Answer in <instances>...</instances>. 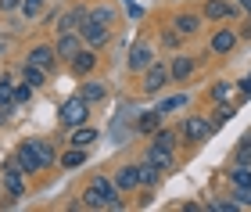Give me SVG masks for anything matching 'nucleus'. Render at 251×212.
Listing matches in <instances>:
<instances>
[{"mask_svg": "<svg viewBox=\"0 0 251 212\" xmlns=\"http://www.w3.org/2000/svg\"><path fill=\"white\" fill-rule=\"evenodd\" d=\"M86 119H90V105H86L79 94L68 97V101H61V108H58V122H61V126L75 130V126H83Z\"/></svg>", "mask_w": 251, "mask_h": 212, "instance_id": "obj_1", "label": "nucleus"}, {"mask_svg": "<svg viewBox=\"0 0 251 212\" xmlns=\"http://www.w3.org/2000/svg\"><path fill=\"white\" fill-rule=\"evenodd\" d=\"M0 184H4V191L11 198H22L25 194V173L18 169V159L11 155V159L4 162V169H0Z\"/></svg>", "mask_w": 251, "mask_h": 212, "instance_id": "obj_2", "label": "nucleus"}, {"mask_svg": "<svg viewBox=\"0 0 251 212\" xmlns=\"http://www.w3.org/2000/svg\"><path fill=\"white\" fill-rule=\"evenodd\" d=\"M169 83H173V76H169V65H162V61H151V65H147V69H144V94H162L165 90V86Z\"/></svg>", "mask_w": 251, "mask_h": 212, "instance_id": "obj_3", "label": "nucleus"}, {"mask_svg": "<svg viewBox=\"0 0 251 212\" xmlns=\"http://www.w3.org/2000/svg\"><path fill=\"white\" fill-rule=\"evenodd\" d=\"M212 122L208 119H201V115H187L183 119V126H179V137H183V140H190V144H204V140H208L212 137Z\"/></svg>", "mask_w": 251, "mask_h": 212, "instance_id": "obj_4", "label": "nucleus"}, {"mask_svg": "<svg viewBox=\"0 0 251 212\" xmlns=\"http://www.w3.org/2000/svg\"><path fill=\"white\" fill-rule=\"evenodd\" d=\"M25 65H32V69H43V72H54V65H58V51L50 47V43H36V47H29V58Z\"/></svg>", "mask_w": 251, "mask_h": 212, "instance_id": "obj_5", "label": "nucleus"}, {"mask_svg": "<svg viewBox=\"0 0 251 212\" xmlns=\"http://www.w3.org/2000/svg\"><path fill=\"white\" fill-rule=\"evenodd\" d=\"M79 36H83V43H86V47H104V43L111 40V29L108 26H100V22H94V18H86L83 22V26H79Z\"/></svg>", "mask_w": 251, "mask_h": 212, "instance_id": "obj_6", "label": "nucleus"}, {"mask_svg": "<svg viewBox=\"0 0 251 212\" xmlns=\"http://www.w3.org/2000/svg\"><path fill=\"white\" fill-rule=\"evenodd\" d=\"M83 47H86V43H83V36H79V29H75V32H58V43H54L58 61H72Z\"/></svg>", "mask_w": 251, "mask_h": 212, "instance_id": "obj_7", "label": "nucleus"}, {"mask_svg": "<svg viewBox=\"0 0 251 212\" xmlns=\"http://www.w3.org/2000/svg\"><path fill=\"white\" fill-rule=\"evenodd\" d=\"M201 18H208V22H223V18H241V7H230L226 0H204V4H201Z\"/></svg>", "mask_w": 251, "mask_h": 212, "instance_id": "obj_8", "label": "nucleus"}, {"mask_svg": "<svg viewBox=\"0 0 251 212\" xmlns=\"http://www.w3.org/2000/svg\"><path fill=\"white\" fill-rule=\"evenodd\" d=\"M86 18H90V7H86V4H72V7L58 18V26H54V29H58V32H75Z\"/></svg>", "mask_w": 251, "mask_h": 212, "instance_id": "obj_9", "label": "nucleus"}, {"mask_svg": "<svg viewBox=\"0 0 251 212\" xmlns=\"http://www.w3.org/2000/svg\"><path fill=\"white\" fill-rule=\"evenodd\" d=\"M15 159H18V169L25 173V176H36L43 165H40V159H36V151L29 148V140H22L18 148H15Z\"/></svg>", "mask_w": 251, "mask_h": 212, "instance_id": "obj_10", "label": "nucleus"}, {"mask_svg": "<svg viewBox=\"0 0 251 212\" xmlns=\"http://www.w3.org/2000/svg\"><path fill=\"white\" fill-rule=\"evenodd\" d=\"M151 61H154V47H151V43H136L133 54H129V61H126V69H129V72H144Z\"/></svg>", "mask_w": 251, "mask_h": 212, "instance_id": "obj_11", "label": "nucleus"}, {"mask_svg": "<svg viewBox=\"0 0 251 212\" xmlns=\"http://www.w3.org/2000/svg\"><path fill=\"white\" fill-rule=\"evenodd\" d=\"M68 69H72L75 76H90V72L97 69V51H94V47H83L72 61H68Z\"/></svg>", "mask_w": 251, "mask_h": 212, "instance_id": "obj_12", "label": "nucleus"}, {"mask_svg": "<svg viewBox=\"0 0 251 212\" xmlns=\"http://www.w3.org/2000/svg\"><path fill=\"white\" fill-rule=\"evenodd\" d=\"M237 32L233 29H219V32H212V43H208V54H230L237 47Z\"/></svg>", "mask_w": 251, "mask_h": 212, "instance_id": "obj_13", "label": "nucleus"}, {"mask_svg": "<svg viewBox=\"0 0 251 212\" xmlns=\"http://www.w3.org/2000/svg\"><path fill=\"white\" fill-rule=\"evenodd\" d=\"M115 187H119V194H129L133 187H140V176H136V165H119L115 169Z\"/></svg>", "mask_w": 251, "mask_h": 212, "instance_id": "obj_14", "label": "nucleus"}, {"mask_svg": "<svg viewBox=\"0 0 251 212\" xmlns=\"http://www.w3.org/2000/svg\"><path fill=\"white\" fill-rule=\"evenodd\" d=\"M79 97H83V101H86L90 108H94V105H100V101L108 97V86L100 83V80H86L83 86H79Z\"/></svg>", "mask_w": 251, "mask_h": 212, "instance_id": "obj_15", "label": "nucleus"}, {"mask_svg": "<svg viewBox=\"0 0 251 212\" xmlns=\"http://www.w3.org/2000/svg\"><path fill=\"white\" fill-rule=\"evenodd\" d=\"M97 140H100V133H97L94 126H86V122H83V126H75L72 137H68V144H72V148H86V151L94 148Z\"/></svg>", "mask_w": 251, "mask_h": 212, "instance_id": "obj_16", "label": "nucleus"}, {"mask_svg": "<svg viewBox=\"0 0 251 212\" xmlns=\"http://www.w3.org/2000/svg\"><path fill=\"white\" fill-rule=\"evenodd\" d=\"M162 119H165V115H162L158 108H154V111H140L133 126H136V133H140V137H151V133H154L158 126H162Z\"/></svg>", "mask_w": 251, "mask_h": 212, "instance_id": "obj_17", "label": "nucleus"}, {"mask_svg": "<svg viewBox=\"0 0 251 212\" xmlns=\"http://www.w3.org/2000/svg\"><path fill=\"white\" fill-rule=\"evenodd\" d=\"M144 159L151 162V165H158V169H173V165H176V159H173V151H169V148H158V144H147Z\"/></svg>", "mask_w": 251, "mask_h": 212, "instance_id": "obj_18", "label": "nucleus"}, {"mask_svg": "<svg viewBox=\"0 0 251 212\" xmlns=\"http://www.w3.org/2000/svg\"><path fill=\"white\" fill-rule=\"evenodd\" d=\"M194 72V58L190 54H176V61L169 65V76H173V83H187Z\"/></svg>", "mask_w": 251, "mask_h": 212, "instance_id": "obj_19", "label": "nucleus"}, {"mask_svg": "<svg viewBox=\"0 0 251 212\" xmlns=\"http://www.w3.org/2000/svg\"><path fill=\"white\" fill-rule=\"evenodd\" d=\"M201 22H204L201 15H176V18H173V29L187 40V36H194V32L201 29Z\"/></svg>", "mask_w": 251, "mask_h": 212, "instance_id": "obj_20", "label": "nucleus"}, {"mask_svg": "<svg viewBox=\"0 0 251 212\" xmlns=\"http://www.w3.org/2000/svg\"><path fill=\"white\" fill-rule=\"evenodd\" d=\"M86 159H90L86 148H72V144H68V151L58 159V165L61 169H79V165H86Z\"/></svg>", "mask_w": 251, "mask_h": 212, "instance_id": "obj_21", "label": "nucleus"}, {"mask_svg": "<svg viewBox=\"0 0 251 212\" xmlns=\"http://www.w3.org/2000/svg\"><path fill=\"white\" fill-rule=\"evenodd\" d=\"M29 148L36 151V159H40V165H43V169H50V165L58 162V155H54L50 140H29Z\"/></svg>", "mask_w": 251, "mask_h": 212, "instance_id": "obj_22", "label": "nucleus"}, {"mask_svg": "<svg viewBox=\"0 0 251 212\" xmlns=\"http://www.w3.org/2000/svg\"><path fill=\"white\" fill-rule=\"evenodd\" d=\"M90 18L111 29V26H115V22H119V11L111 7V4H94V7H90Z\"/></svg>", "mask_w": 251, "mask_h": 212, "instance_id": "obj_23", "label": "nucleus"}, {"mask_svg": "<svg viewBox=\"0 0 251 212\" xmlns=\"http://www.w3.org/2000/svg\"><path fill=\"white\" fill-rule=\"evenodd\" d=\"M151 144H158V148H169V151H176V144H179V130H162L158 126L151 133Z\"/></svg>", "mask_w": 251, "mask_h": 212, "instance_id": "obj_24", "label": "nucleus"}, {"mask_svg": "<svg viewBox=\"0 0 251 212\" xmlns=\"http://www.w3.org/2000/svg\"><path fill=\"white\" fill-rule=\"evenodd\" d=\"M18 101H15V80H11V72L4 76V80H0V108L4 111H11Z\"/></svg>", "mask_w": 251, "mask_h": 212, "instance_id": "obj_25", "label": "nucleus"}, {"mask_svg": "<svg viewBox=\"0 0 251 212\" xmlns=\"http://www.w3.org/2000/svg\"><path fill=\"white\" fill-rule=\"evenodd\" d=\"M136 176H140V187H154L158 184V165H151V162H140L136 165Z\"/></svg>", "mask_w": 251, "mask_h": 212, "instance_id": "obj_26", "label": "nucleus"}, {"mask_svg": "<svg viewBox=\"0 0 251 212\" xmlns=\"http://www.w3.org/2000/svg\"><path fill=\"white\" fill-rule=\"evenodd\" d=\"M79 205H83V209H108V202H104V198H100V191H97V187H86V191H83V202H79Z\"/></svg>", "mask_w": 251, "mask_h": 212, "instance_id": "obj_27", "label": "nucleus"}, {"mask_svg": "<svg viewBox=\"0 0 251 212\" xmlns=\"http://www.w3.org/2000/svg\"><path fill=\"white\" fill-rule=\"evenodd\" d=\"M190 105V97L187 94H173V97H165L162 105H158V111H162V115H169V111H176V108H187Z\"/></svg>", "mask_w": 251, "mask_h": 212, "instance_id": "obj_28", "label": "nucleus"}, {"mask_svg": "<svg viewBox=\"0 0 251 212\" xmlns=\"http://www.w3.org/2000/svg\"><path fill=\"white\" fill-rule=\"evenodd\" d=\"M43 7H47V0H22V15H25L29 22H36L43 15Z\"/></svg>", "mask_w": 251, "mask_h": 212, "instance_id": "obj_29", "label": "nucleus"}, {"mask_svg": "<svg viewBox=\"0 0 251 212\" xmlns=\"http://www.w3.org/2000/svg\"><path fill=\"white\" fill-rule=\"evenodd\" d=\"M230 180H233V187H251V165H233Z\"/></svg>", "mask_w": 251, "mask_h": 212, "instance_id": "obj_30", "label": "nucleus"}, {"mask_svg": "<svg viewBox=\"0 0 251 212\" xmlns=\"http://www.w3.org/2000/svg\"><path fill=\"white\" fill-rule=\"evenodd\" d=\"M233 90H237L233 83H226V80H219V83L212 86V101H219V105H223V101H230V97H233Z\"/></svg>", "mask_w": 251, "mask_h": 212, "instance_id": "obj_31", "label": "nucleus"}, {"mask_svg": "<svg viewBox=\"0 0 251 212\" xmlns=\"http://www.w3.org/2000/svg\"><path fill=\"white\" fill-rule=\"evenodd\" d=\"M22 72H25V83L32 86V90H40V86L47 83V72H43V69H32V65H25Z\"/></svg>", "mask_w": 251, "mask_h": 212, "instance_id": "obj_32", "label": "nucleus"}, {"mask_svg": "<svg viewBox=\"0 0 251 212\" xmlns=\"http://www.w3.org/2000/svg\"><path fill=\"white\" fill-rule=\"evenodd\" d=\"M233 162H237V165H251V137H244L241 144H237V151H233Z\"/></svg>", "mask_w": 251, "mask_h": 212, "instance_id": "obj_33", "label": "nucleus"}, {"mask_svg": "<svg viewBox=\"0 0 251 212\" xmlns=\"http://www.w3.org/2000/svg\"><path fill=\"white\" fill-rule=\"evenodd\" d=\"M162 43H165L169 51H179V47H183V36H179V32H176L173 26H169V29L162 32Z\"/></svg>", "mask_w": 251, "mask_h": 212, "instance_id": "obj_34", "label": "nucleus"}, {"mask_svg": "<svg viewBox=\"0 0 251 212\" xmlns=\"http://www.w3.org/2000/svg\"><path fill=\"white\" fill-rule=\"evenodd\" d=\"M233 202H237V205H248V209H251V187H237V191H233Z\"/></svg>", "mask_w": 251, "mask_h": 212, "instance_id": "obj_35", "label": "nucleus"}, {"mask_svg": "<svg viewBox=\"0 0 251 212\" xmlns=\"http://www.w3.org/2000/svg\"><path fill=\"white\" fill-rule=\"evenodd\" d=\"M11 11H22V0H0V15H11Z\"/></svg>", "mask_w": 251, "mask_h": 212, "instance_id": "obj_36", "label": "nucleus"}, {"mask_svg": "<svg viewBox=\"0 0 251 212\" xmlns=\"http://www.w3.org/2000/svg\"><path fill=\"white\" fill-rule=\"evenodd\" d=\"M208 209H215V212H233V209H241L237 202H212Z\"/></svg>", "mask_w": 251, "mask_h": 212, "instance_id": "obj_37", "label": "nucleus"}, {"mask_svg": "<svg viewBox=\"0 0 251 212\" xmlns=\"http://www.w3.org/2000/svg\"><path fill=\"white\" fill-rule=\"evenodd\" d=\"M237 94H241V97H251V76H244V80L237 83Z\"/></svg>", "mask_w": 251, "mask_h": 212, "instance_id": "obj_38", "label": "nucleus"}, {"mask_svg": "<svg viewBox=\"0 0 251 212\" xmlns=\"http://www.w3.org/2000/svg\"><path fill=\"white\" fill-rule=\"evenodd\" d=\"M29 94H32V86H15V101H29Z\"/></svg>", "mask_w": 251, "mask_h": 212, "instance_id": "obj_39", "label": "nucleus"}, {"mask_svg": "<svg viewBox=\"0 0 251 212\" xmlns=\"http://www.w3.org/2000/svg\"><path fill=\"white\" fill-rule=\"evenodd\" d=\"M244 11H248V18H251V0H248V4H244Z\"/></svg>", "mask_w": 251, "mask_h": 212, "instance_id": "obj_40", "label": "nucleus"}, {"mask_svg": "<svg viewBox=\"0 0 251 212\" xmlns=\"http://www.w3.org/2000/svg\"><path fill=\"white\" fill-rule=\"evenodd\" d=\"M237 4H241V7H244V4H248V0H237Z\"/></svg>", "mask_w": 251, "mask_h": 212, "instance_id": "obj_41", "label": "nucleus"}, {"mask_svg": "<svg viewBox=\"0 0 251 212\" xmlns=\"http://www.w3.org/2000/svg\"><path fill=\"white\" fill-rule=\"evenodd\" d=\"M0 51H4V40H0Z\"/></svg>", "mask_w": 251, "mask_h": 212, "instance_id": "obj_42", "label": "nucleus"}]
</instances>
